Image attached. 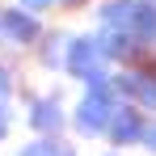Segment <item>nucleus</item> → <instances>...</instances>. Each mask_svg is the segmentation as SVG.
I'll use <instances>...</instances> for the list:
<instances>
[{
	"label": "nucleus",
	"instance_id": "nucleus-1",
	"mask_svg": "<svg viewBox=\"0 0 156 156\" xmlns=\"http://www.w3.org/2000/svg\"><path fill=\"white\" fill-rule=\"evenodd\" d=\"M101 26H114L135 42L156 47V0H110L101 9Z\"/></svg>",
	"mask_w": 156,
	"mask_h": 156
},
{
	"label": "nucleus",
	"instance_id": "nucleus-2",
	"mask_svg": "<svg viewBox=\"0 0 156 156\" xmlns=\"http://www.w3.org/2000/svg\"><path fill=\"white\" fill-rule=\"evenodd\" d=\"M118 93H114V84H97V89H84V97H80L76 114H72V127L76 135L84 139H97L110 131V118H114V110H118Z\"/></svg>",
	"mask_w": 156,
	"mask_h": 156
},
{
	"label": "nucleus",
	"instance_id": "nucleus-3",
	"mask_svg": "<svg viewBox=\"0 0 156 156\" xmlns=\"http://www.w3.org/2000/svg\"><path fill=\"white\" fill-rule=\"evenodd\" d=\"M105 51L97 38H72L68 42V72L76 80H84V89H97V84H110V72H105Z\"/></svg>",
	"mask_w": 156,
	"mask_h": 156
},
{
	"label": "nucleus",
	"instance_id": "nucleus-4",
	"mask_svg": "<svg viewBox=\"0 0 156 156\" xmlns=\"http://www.w3.org/2000/svg\"><path fill=\"white\" fill-rule=\"evenodd\" d=\"M144 131H148V118H144V110L135 101H122L114 110V118H110V144L114 148H135V144H144Z\"/></svg>",
	"mask_w": 156,
	"mask_h": 156
},
{
	"label": "nucleus",
	"instance_id": "nucleus-5",
	"mask_svg": "<svg viewBox=\"0 0 156 156\" xmlns=\"http://www.w3.org/2000/svg\"><path fill=\"white\" fill-rule=\"evenodd\" d=\"M0 38H9L13 47H30V42H38L42 38V26H38V17L34 13H21V9H4L0 13Z\"/></svg>",
	"mask_w": 156,
	"mask_h": 156
},
{
	"label": "nucleus",
	"instance_id": "nucleus-6",
	"mask_svg": "<svg viewBox=\"0 0 156 156\" xmlns=\"http://www.w3.org/2000/svg\"><path fill=\"white\" fill-rule=\"evenodd\" d=\"M26 118H30V127L38 131V135H59V131H63V122H68V114H63V105H59V97H55V93L34 97Z\"/></svg>",
	"mask_w": 156,
	"mask_h": 156
},
{
	"label": "nucleus",
	"instance_id": "nucleus-7",
	"mask_svg": "<svg viewBox=\"0 0 156 156\" xmlns=\"http://www.w3.org/2000/svg\"><path fill=\"white\" fill-rule=\"evenodd\" d=\"M17 156H76V148H72V144H63L59 135H38V139L26 144Z\"/></svg>",
	"mask_w": 156,
	"mask_h": 156
},
{
	"label": "nucleus",
	"instance_id": "nucleus-8",
	"mask_svg": "<svg viewBox=\"0 0 156 156\" xmlns=\"http://www.w3.org/2000/svg\"><path fill=\"white\" fill-rule=\"evenodd\" d=\"M68 42H72L68 34H47L42 38V63L47 68H63L68 63Z\"/></svg>",
	"mask_w": 156,
	"mask_h": 156
},
{
	"label": "nucleus",
	"instance_id": "nucleus-9",
	"mask_svg": "<svg viewBox=\"0 0 156 156\" xmlns=\"http://www.w3.org/2000/svg\"><path fill=\"white\" fill-rule=\"evenodd\" d=\"M9 97H13V72H9V68L0 63V105L9 101Z\"/></svg>",
	"mask_w": 156,
	"mask_h": 156
},
{
	"label": "nucleus",
	"instance_id": "nucleus-10",
	"mask_svg": "<svg viewBox=\"0 0 156 156\" xmlns=\"http://www.w3.org/2000/svg\"><path fill=\"white\" fill-rule=\"evenodd\" d=\"M144 148L156 156V122H148V131H144Z\"/></svg>",
	"mask_w": 156,
	"mask_h": 156
},
{
	"label": "nucleus",
	"instance_id": "nucleus-11",
	"mask_svg": "<svg viewBox=\"0 0 156 156\" xmlns=\"http://www.w3.org/2000/svg\"><path fill=\"white\" fill-rule=\"evenodd\" d=\"M55 0H21V9H30V13H42V9H51Z\"/></svg>",
	"mask_w": 156,
	"mask_h": 156
},
{
	"label": "nucleus",
	"instance_id": "nucleus-12",
	"mask_svg": "<svg viewBox=\"0 0 156 156\" xmlns=\"http://www.w3.org/2000/svg\"><path fill=\"white\" fill-rule=\"evenodd\" d=\"M4 135H9V110L0 105V139H4Z\"/></svg>",
	"mask_w": 156,
	"mask_h": 156
},
{
	"label": "nucleus",
	"instance_id": "nucleus-13",
	"mask_svg": "<svg viewBox=\"0 0 156 156\" xmlns=\"http://www.w3.org/2000/svg\"><path fill=\"white\" fill-rule=\"evenodd\" d=\"M55 4H63V9H76V4H84V0H55Z\"/></svg>",
	"mask_w": 156,
	"mask_h": 156
},
{
	"label": "nucleus",
	"instance_id": "nucleus-14",
	"mask_svg": "<svg viewBox=\"0 0 156 156\" xmlns=\"http://www.w3.org/2000/svg\"><path fill=\"white\" fill-rule=\"evenodd\" d=\"M110 156H118V152H110Z\"/></svg>",
	"mask_w": 156,
	"mask_h": 156
}]
</instances>
